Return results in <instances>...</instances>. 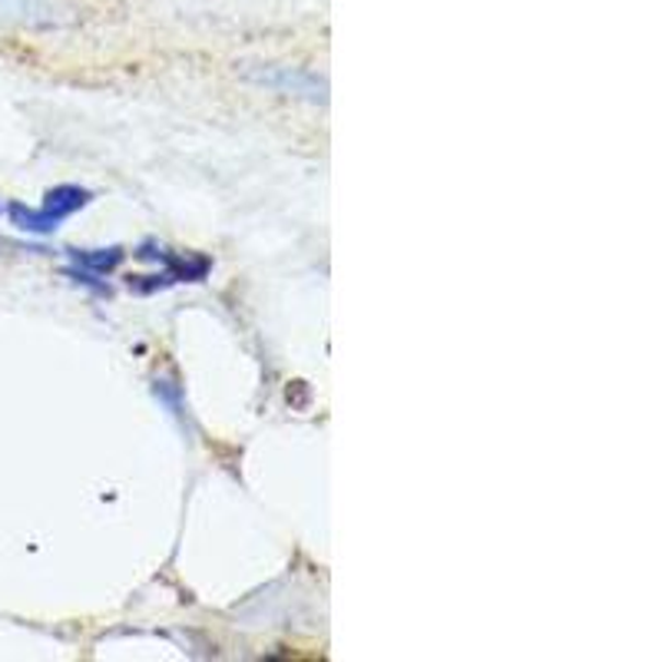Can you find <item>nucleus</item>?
Here are the masks:
<instances>
[{"instance_id": "obj_1", "label": "nucleus", "mask_w": 662, "mask_h": 662, "mask_svg": "<svg viewBox=\"0 0 662 662\" xmlns=\"http://www.w3.org/2000/svg\"><path fill=\"white\" fill-rule=\"evenodd\" d=\"M90 189H80V186H57L44 196V206L40 209H27L21 202H11L8 216L11 222L21 229V232H34V235H50L60 229L63 219H70L73 212H80L83 206H90Z\"/></svg>"}, {"instance_id": "obj_2", "label": "nucleus", "mask_w": 662, "mask_h": 662, "mask_svg": "<svg viewBox=\"0 0 662 662\" xmlns=\"http://www.w3.org/2000/svg\"><path fill=\"white\" fill-rule=\"evenodd\" d=\"M248 77L258 80L262 86H272V90L289 93V96H305V100H312V103H325V100H328V86H325V80H318L315 73L299 70V67L255 70V73H248Z\"/></svg>"}, {"instance_id": "obj_3", "label": "nucleus", "mask_w": 662, "mask_h": 662, "mask_svg": "<svg viewBox=\"0 0 662 662\" xmlns=\"http://www.w3.org/2000/svg\"><path fill=\"white\" fill-rule=\"evenodd\" d=\"M70 258L80 265V269H86V272H113L116 265L123 262V248L119 245H109V248H93V252H80V248H73L70 252Z\"/></svg>"}]
</instances>
